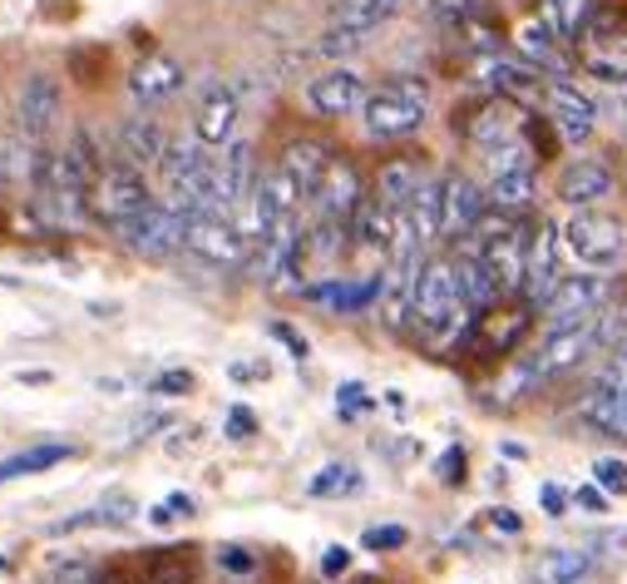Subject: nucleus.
I'll use <instances>...</instances> for the list:
<instances>
[{"label":"nucleus","instance_id":"f3484780","mask_svg":"<svg viewBox=\"0 0 627 584\" xmlns=\"http://www.w3.org/2000/svg\"><path fill=\"white\" fill-rule=\"evenodd\" d=\"M193 134H198L208 149H223V144L237 139V89L213 85L198 105V120H193Z\"/></svg>","mask_w":627,"mask_h":584},{"label":"nucleus","instance_id":"cd10ccee","mask_svg":"<svg viewBox=\"0 0 627 584\" xmlns=\"http://www.w3.org/2000/svg\"><path fill=\"white\" fill-rule=\"evenodd\" d=\"M70 455H75L70 441H35V446H25V451L0 461V486H11V480H21V476H35V471H50V465L70 461Z\"/></svg>","mask_w":627,"mask_h":584},{"label":"nucleus","instance_id":"49530a36","mask_svg":"<svg viewBox=\"0 0 627 584\" xmlns=\"http://www.w3.org/2000/svg\"><path fill=\"white\" fill-rule=\"evenodd\" d=\"M440 480H445V486H459V480H465V451H459V446H450L445 455H440Z\"/></svg>","mask_w":627,"mask_h":584},{"label":"nucleus","instance_id":"a19ab883","mask_svg":"<svg viewBox=\"0 0 627 584\" xmlns=\"http://www.w3.org/2000/svg\"><path fill=\"white\" fill-rule=\"evenodd\" d=\"M588 550L603 555V560H623V555H627V531H598L593 540H588Z\"/></svg>","mask_w":627,"mask_h":584},{"label":"nucleus","instance_id":"6ab92c4d","mask_svg":"<svg viewBox=\"0 0 627 584\" xmlns=\"http://www.w3.org/2000/svg\"><path fill=\"white\" fill-rule=\"evenodd\" d=\"M218 179H223V198H228V214H243L247 204H253V188H257V159H253V144L247 139H233L228 144V154L218 159Z\"/></svg>","mask_w":627,"mask_h":584},{"label":"nucleus","instance_id":"2eb2a0df","mask_svg":"<svg viewBox=\"0 0 627 584\" xmlns=\"http://www.w3.org/2000/svg\"><path fill=\"white\" fill-rule=\"evenodd\" d=\"M465 134H469V144H475V149H494V144L519 139V134H524V114H519V105H514V99L494 95V99H484V105L469 114Z\"/></svg>","mask_w":627,"mask_h":584},{"label":"nucleus","instance_id":"f704fd0d","mask_svg":"<svg viewBox=\"0 0 627 584\" xmlns=\"http://www.w3.org/2000/svg\"><path fill=\"white\" fill-rule=\"evenodd\" d=\"M361 45H366V31H346V25H331V31L317 40V54H327V60H346V54H356Z\"/></svg>","mask_w":627,"mask_h":584},{"label":"nucleus","instance_id":"dca6fc26","mask_svg":"<svg viewBox=\"0 0 627 584\" xmlns=\"http://www.w3.org/2000/svg\"><path fill=\"white\" fill-rule=\"evenodd\" d=\"M490 208V194L469 179V173H450L445 179V239H469L475 223Z\"/></svg>","mask_w":627,"mask_h":584},{"label":"nucleus","instance_id":"a211bd4d","mask_svg":"<svg viewBox=\"0 0 627 584\" xmlns=\"http://www.w3.org/2000/svg\"><path fill=\"white\" fill-rule=\"evenodd\" d=\"M475 357H509L519 337L529 332V313L524 307H494V313L475 317Z\"/></svg>","mask_w":627,"mask_h":584},{"label":"nucleus","instance_id":"393cba45","mask_svg":"<svg viewBox=\"0 0 627 584\" xmlns=\"http://www.w3.org/2000/svg\"><path fill=\"white\" fill-rule=\"evenodd\" d=\"M405 218H410L415 239L426 243V248L445 239V179H435V173H430L426 188H420V194L405 204Z\"/></svg>","mask_w":627,"mask_h":584},{"label":"nucleus","instance_id":"a18cd8bd","mask_svg":"<svg viewBox=\"0 0 627 584\" xmlns=\"http://www.w3.org/2000/svg\"><path fill=\"white\" fill-rule=\"evenodd\" d=\"M588 75H598L603 85H627V65H617L607 54H593V60H588Z\"/></svg>","mask_w":627,"mask_h":584},{"label":"nucleus","instance_id":"37998d69","mask_svg":"<svg viewBox=\"0 0 627 584\" xmlns=\"http://www.w3.org/2000/svg\"><path fill=\"white\" fill-rule=\"evenodd\" d=\"M99 510H104V515H109V525H128V520L138 515V510H134V500H128L124 490H109V496L99 500Z\"/></svg>","mask_w":627,"mask_h":584},{"label":"nucleus","instance_id":"603ef678","mask_svg":"<svg viewBox=\"0 0 627 584\" xmlns=\"http://www.w3.org/2000/svg\"><path fill=\"white\" fill-rule=\"evenodd\" d=\"M163 506H169V515H173V520H188V515H193V496H183V490L163 496Z\"/></svg>","mask_w":627,"mask_h":584},{"label":"nucleus","instance_id":"aec40b11","mask_svg":"<svg viewBox=\"0 0 627 584\" xmlns=\"http://www.w3.org/2000/svg\"><path fill=\"white\" fill-rule=\"evenodd\" d=\"M395 218H401V208H391L385 198H366L361 214L352 218V243H356V253L391 258V248H395Z\"/></svg>","mask_w":627,"mask_h":584},{"label":"nucleus","instance_id":"09e8293b","mask_svg":"<svg viewBox=\"0 0 627 584\" xmlns=\"http://www.w3.org/2000/svg\"><path fill=\"white\" fill-rule=\"evenodd\" d=\"M539 506H543V515L558 520V515L568 510V490H564V486H553V480H549V486H539Z\"/></svg>","mask_w":627,"mask_h":584},{"label":"nucleus","instance_id":"f8f14e48","mask_svg":"<svg viewBox=\"0 0 627 584\" xmlns=\"http://www.w3.org/2000/svg\"><path fill=\"white\" fill-rule=\"evenodd\" d=\"M558 239H564V228L558 223H539V233H533L529 243V278H524V303L529 307H543L553 297V288H558Z\"/></svg>","mask_w":627,"mask_h":584},{"label":"nucleus","instance_id":"7c9ffc66","mask_svg":"<svg viewBox=\"0 0 627 584\" xmlns=\"http://www.w3.org/2000/svg\"><path fill=\"white\" fill-rule=\"evenodd\" d=\"M405 11V0H336L331 11V25H346V31H381L391 15Z\"/></svg>","mask_w":627,"mask_h":584},{"label":"nucleus","instance_id":"f03ea898","mask_svg":"<svg viewBox=\"0 0 627 584\" xmlns=\"http://www.w3.org/2000/svg\"><path fill=\"white\" fill-rule=\"evenodd\" d=\"M430 109V85L420 75H395L391 85L371 89V99L361 105V124L371 139H410L426 124Z\"/></svg>","mask_w":627,"mask_h":584},{"label":"nucleus","instance_id":"79ce46f5","mask_svg":"<svg viewBox=\"0 0 627 584\" xmlns=\"http://www.w3.org/2000/svg\"><path fill=\"white\" fill-rule=\"evenodd\" d=\"M153 397H183V391H193V372H159V377L149 381Z\"/></svg>","mask_w":627,"mask_h":584},{"label":"nucleus","instance_id":"ea45409f","mask_svg":"<svg viewBox=\"0 0 627 584\" xmlns=\"http://www.w3.org/2000/svg\"><path fill=\"white\" fill-rule=\"evenodd\" d=\"M223 436H228V441H253V436H257V416L247 412V406H233V412L223 416Z\"/></svg>","mask_w":627,"mask_h":584},{"label":"nucleus","instance_id":"9d476101","mask_svg":"<svg viewBox=\"0 0 627 584\" xmlns=\"http://www.w3.org/2000/svg\"><path fill=\"white\" fill-rule=\"evenodd\" d=\"M366 204V188H361V169L352 159H331L327 173H321L317 194H311V214L331 218V223H352Z\"/></svg>","mask_w":627,"mask_h":584},{"label":"nucleus","instance_id":"58836bf2","mask_svg":"<svg viewBox=\"0 0 627 584\" xmlns=\"http://www.w3.org/2000/svg\"><path fill=\"white\" fill-rule=\"evenodd\" d=\"M405 540H410V531H405V525H371V531L361 535L366 550H401Z\"/></svg>","mask_w":627,"mask_h":584},{"label":"nucleus","instance_id":"6e6552de","mask_svg":"<svg viewBox=\"0 0 627 584\" xmlns=\"http://www.w3.org/2000/svg\"><path fill=\"white\" fill-rule=\"evenodd\" d=\"M302 99H307V109L321 114V120H346V114H361V105L371 99V89H366L361 70L331 65V70H321V75L307 80Z\"/></svg>","mask_w":627,"mask_h":584},{"label":"nucleus","instance_id":"f257e3e1","mask_svg":"<svg viewBox=\"0 0 627 584\" xmlns=\"http://www.w3.org/2000/svg\"><path fill=\"white\" fill-rule=\"evenodd\" d=\"M475 323V313L459 297L455 282V263L450 258H426L420 263V278H415V327L430 337V342H455L465 327Z\"/></svg>","mask_w":627,"mask_h":584},{"label":"nucleus","instance_id":"c756f323","mask_svg":"<svg viewBox=\"0 0 627 584\" xmlns=\"http://www.w3.org/2000/svg\"><path fill=\"white\" fill-rule=\"evenodd\" d=\"M588 570H593V555L574 550V545H553V550L539 555L533 580H539V584H578Z\"/></svg>","mask_w":627,"mask_h":584},{"label":"nucleus","instance_id":"4468645a","mask_svg":"<svg viewBox=\"0 0 627 584\" xmlns=\"http://www.w3.org/2000/svg\"><path fill=\"white\" fill-rule=\"evenodd\" d=\"M613 188H617V179L603 159H578L558 173V198H564L568 208H598L603 198H613Z\"/></svg>","mask_w":627,"mask_h":584},{"label":"nucleus","instance_id":"72a5a7b5","mask_svg":"<svg viewBox=\"0 0 627 584\" xmlns=\"http://www.w3.org/2000/svg\"><path fill=\"white\" fill-rule=\"evenodd\" d=\"M149 580L153 584H193V550H159V560L149 564Z\"/></svg>","mask_w":627,"mask_h":584},{"label":"nucleus","instance_id":"c9c22d12","mask_svg":"<svg viewBox=\"0 0 627 584\" xmlns=\"http://www.w3.org/2000/svg\"><path fill=\"white\" fill-rule=\"evenodd\" d=\"M593 480L607 490V496H627V461H617V455H598Z\"/></svg>","mask_w":627,"mask_h":584},{"label":"nucleus","instance_id":"6e6d98bb","mask_svg":"<svg viewBox=\"0 0 627 584\" xmlns=\"http://www.w3.org/2000/svg\"><path fill=\"white\" fill-rule=\"evenodd\" d=\"M385 406H391L395 416H405V391H385Z\"/></svg>","mask_w":627,"mask_h":584},{"label":"nucleus","instance_id":"473e14b6","mask_svg":"<svg viewBox=\"0 0 627 584\" xmlns=\"http://www.w3.org/2000/svg\"><path fill=\"white\" fill-rule=\"evenodd\" d=\"M533 159H539V154L524 144V134H519V139H509V144H494V149H484V169H490V179H494V173L533 169Z\"/></svg>","mask_w":627,"mask_h":584},{"label":"nucleus","instance_id":"c85d7f7f","mask_svg":"<svg viewBox=\"0 0 627 584\" xmlns=\"http://www.w3.org/2000/svg\"><path fill=\"white\" fill-rule=\"evenodd\" d=\"M490 208H504V214H529L533 204H539V179H533V169H519V173H494L490 179Z\"/></svg>","mask_w":627,"mask_h":584},{"label":"nucleus","instance_id":"3c124183","mask_svg":"<svg viewBox=\"0 0 627 584\" xmlns=\"http://www.w3.org/2000/svg\"><path fill=\"white\" fill-rule=\"evenodd\" d=\"M490 525H494V531H504V535H519L524 531V520L519 515H514V510H490Z\"/></svg>","mask_w":627,"mask_h":584},{"label":"nucleus","instance_id":"864d4df0","mask_svg":"<svg viewBox=\"0 0 627 584\" xmlns=\"http://www.w3.org/2000/svg\"><path fill=\"white\" fill-rule=\"evenodd\" d=\"M233 377L237 381H253V377H267V367H257V362H253V367H247V362H233Z\"/></svg>","mask_w":627,"mask_h":584},{"label":"nucleus","instance_id":"e433bc0d","mask_svg":"<svg viewBox=\"0 0 627 584\" xmlns=\"http://www.w3.org/2000/svg\"><path fill=\"white\" fill-rule=\"evenodd\" d=\"M218 570L228 574H257V555L247 545H218Z\"/></svg>","mask_w":627,"mask_h":584},{"label":"nucleus","instance_id":"2f4dec72","mask_svg":"<svg viewBox=\"0 0 627 584\" xmlns=\"http://www.w3.org/2000/svg\"><path fill=\"white\" fill-rule=\"evenodd\" d=\"M366 490V476L356 471V465H346V461H331V465H321L317 476L307 480V496H317V500H341V496H361Z\"/></svg>","mask_w":627,"mask_h":584},{"label":"nucleus","instance_id":"5fc2aeb1","mask_svg":"<svg viewBox=\"0 0 627 584\" xmlns=\"http://www.w3.org/2000/svg\"><path fill=\"white\" fill-rule=\"evenodd\" d=\"M95 584H134V580H128L124 570H99V574H95Z\"/></svg>","mask_w":627,"mask_h":584},{"label":"nucleus","instance_id":"a878e982","mask_svg":"<svg viewBox=\"0 0 627 584\" xmlns=\"http://www.w3.org/2000/svg\"><path fill=\"white\" fill-rule=\"evenodd\" d=\"M336 159V154L327 149V144H317V139H292L287 149H282V169L292 173V184L302 188V198H311L317 194V184H321V173H327V163Z\"/></svg>","mask_w":627,"mask_h":584},{"label":"nucleus","instance_id":"b1692460","mask_svg":"<svg viewBox=\"0 0 627 584\" xmlns=\"http://www.w3.org/2000/svg\"><path fill=\"white\" fill-rule=\"evenodd\" d=\"M426 179H430V169L415 159V154H405V159H385L381 173H376V198H385L391 208H405L420 188H426Z\"/></svg>","mask_w":627,"mask_h":584},{"label":"nucleus","instance_id":"0eeeda50","mask_svg":"<svg viewBox=\"0 0 627 584\" xmlns=\"http://www.w3.org/2000/svg\"><path fill=\"white\" fill-rule=\"evenodd\" d=\"M89 204H95V218H104V223H114V228L128 223L138 208L149 204L144 173H138L134 163H124V159L104 163V173H99L95 188H89Z\"/></svg>","mask_w":627,"mask_h":584},{"label":"nucleus","instance_id":"8fccbe9b","mask_svg":"<svg viewBox=\"0 0 627 584\" xmlns=\"http://www.w3.org/2000/svg\"><path fill=\"white\" fill-rule=\"evenodd\" d=\"M272 337H276V342H287V346H292V357H297V362L307 357V337H297L287 323H272Z\"/></svg>","mask_w":627,"mask_h":584},{"label":"nucleus","instance_id":"de8ad7c7","mask_svg":"<svg viewBox=\"0 0 627 584\" xmlns=\"http://www.w3.org/2000/svg\"><path fill=\"white\" fill-rule=\"evenodd\" d=\"M346 570H352V550H346V545H327V550H321V574L336 580V574H346Z\"/></svg>","mask_w":627,"mask_h":584},{"label":"nucleus","instance_id":"9b49d317","mask_svg":"<svg viewBox=\"0 0 627 584\" xmlns=\"http://www.w3.org/2000/svg\"><path fill=\"white\" fill-rule=\"evenodd\" d=\"M475 80L490 89V95L514 99V105H529V99L549 95V89H543V70H533L529 60H504V54H484L475 65Z\"/></svg>","mask_w":627,"mask_h":584},{"label":"nucleus","instance_id":"7ed1b4c3","mask_svg":"<svg viewBox=\"0 0 627 584\" xmlns=\"http://www.w3.org/2000/svg\"><path fill=\"white\" fill-rule=\"evenodd\" d=\"M564 243L588 268H613L627 253V223L607 208H574V218L564 223Z\"/></svg>","mask_w":627,"mask_h":584},{"label":"nucleus","instance_id":"5701e85b","mask_svg":"<svg viewBox=\"0 0 627 584\" xmlns=\"http://www.w3.org/2000/svg\"><path fill=\"white\" fill-rule=\"evenodd\" d=\"M163 154H169V134L159 130V120H149V114L124 120V130H119V159L134 163V169H159Z\"/></svg>","mask_w":627,"mask_h":584},{"label":"nucleus","instance_id":"39448f33","mask_svg":"<svg viewBox=\"0 0 627 584\" xmlns=\"http://www.w3.org/2000/svg\"><path fill=\"white\" fill-rule=\"evenodd\" d=\"M119 239L138 258H169L173 248H183V214L173 204L149 198L128 223H119Z\"/></svg>","mask_w":627,"mask_h":584},{"label":"nucleus","instance_id":"bb28decb","mask_svg":"<svg viewBox=\"0 0 627 584\" xmlns=\"http://www.w3.org/2000/svg\"><path fill=\"white\" fill-rule=\"evenodd\" d=\"M514 45H519V54L529 60L533 70H543V75H564V70H568L564 40H558V35H553L543 21H524L519 35H514Z\"/></svg>","mask_w":627,"mask_h":584},{"label":"nucleus","instance_id":"ddd939ff","mask_svg":"<svg viewBox=\"0 0 627 584\" xmlns=\"http://www.w3.org/2000/svg\"><path fill=\"white\" fill-rule=\"evenodd\" d=\"M549 114H553V134L564 144H588L593 139V124H598V109L593 99L583 95L578 85H549Z\"/></svg>","mask_w":627,"mask_h":584},{"label":"nucleus","instance_id":"412c9836","mask_svg":"<svg viewBox=\"0 0 627 584\" xmlns=\"http://www.w3.org/2000/svg\"><path fill=\"white\" fill-rule=\"evenodd\" d=\"M455 282H459V297H465V307L475 317H484V313H494V303H500L504 292H500V282H494V272H490V263L479 258L475 248H465V253H455Z\"/></svg>","mask_w":627,"mask_h":584},{"label":"nucleus","instance_id":"20e7f679","mask_svg":"<svg viewBox=\"0 0 627 584\" xmlns=\"http://www.w3.org/2000/svg\"><path fill=\"white\" fill-rule=\"evenodd\" d=\"M183 248L202 263H218V268H237L247 258L243 228L228 214H183Z\"/></svg>","mask_w":627,"mask_h":584},{"label":"nucleus","instance_id":"c03bdc74","mask_svg":"<svg viewBox=\"0 0 627 584\" xmlns=\"http://www.w3.org/2000/svg\"><path fill=\"white\" fill-rule=\"evenodd\" d=\"M574 506H578V510H588V515H607V490L598 486V480H588V486H578Z\"/></svg>","mask_w":627,"mask_h":584},{"label":"nucleus","instance_id":"4d7b16f0","mask_svg":"<svg viewBox=\"0 0 627 584\" xmlns=\"http://www.w3.org/2000/svg\"><path fill=\"white\" fill-rule=\"evenodd\" d=\"M623 317H627V313H623Z\"/></svg>","mask_w":627,"mask_h":584},{"label":"nucleus","instance_id":"4be33fe9","mask_svg":"<svg viewBox=\"0 0 627 584\" xmlns=\"http://www.w3.org/2000/svg\"><path fill=\"white\" fill-rule=\"evenodd\" d=\"M183 65L173 60V54H149V60H138L134 75H128V95L138 99V105H159V99L179 95L183 89Z\"/></svg>","mask_w":627,"mask_h":584},{"label":"nucleus","instance_id":"4c0bfd02","mask_svg":"<svg viewBox=\"0 0 627 584\" xmlns=\"http://www.w3.org/2000/svg\"><path fill=\"white\" fill-rule=\"evenodd\" d=\"M336 412H341V416L371 412V391H366L361 381H341V387H336Z\"/></svg>","mask_w":627,"mask_h":584},{"label":"nucleus","instance_id":"1a4fd4ad","mask_svg":"<svg viewBox=\"0 0 627 584\" xmlns=\"http://www.w3.org/2000/svg\"><path fill=\"white\" fill-rule=\"evenodd\" d=\"M60 109H64L60 80H50V75H25L21 85H15V130H21V139L40 144L45 134L54 130Z\"/></svg>","mask_w":627,"mask_h":584},{"label":"nucleus","instance_id":"423d86ee","mask_svg":"<svg viewBox=\"0 0 627 584\" xmlns=\"http://www.w3.org/2000/svg\"><path fill=\"white\" fill-rule=\"evenodd\" d=\"M607 292H613V278H598V272H574V278H558L553 297L539 307L543 327H578L593 313L607 307Z\"/></svg>","mask_w":627,"mask_h":584}]
</instances>
